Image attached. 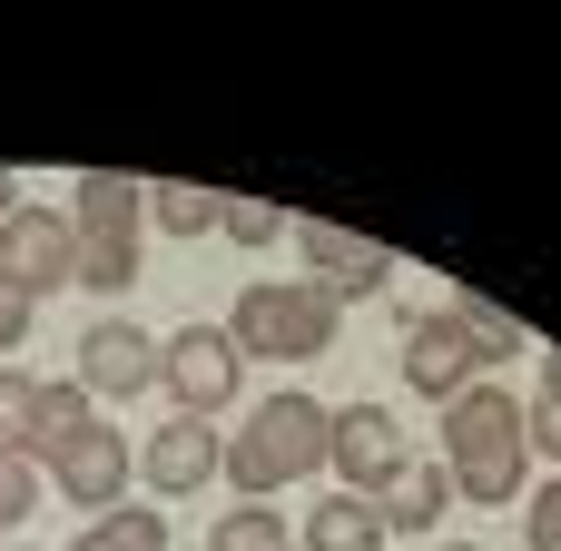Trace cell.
Returning <instances> with one entry per match:
<instances>
[{"mask_svg": "<svg viewBox=\"0 0 561 551\" xmlns=\"http://www.w3.org/2000/svg\"><path fill=\"white\" fill-rule=\"evenodd\" d=\"M523 551H561V483L533 493V513H523Z\"/></svg>", "mask_w": 561, "mask_h": 551, "instance_id": "cell-24", "label": "cell"}, {"mask_svg": "<svg viewBox=\"0 0 561 551\" xmlns=\"http://www.w3.org/2000/svg\"><path fill=\"white\" fill-rule=\"evenodd\" d=\"M10 207H20V197H10V168H0V217H10Z\"/></svg>", "mask_w": 561, "mask_h": 551, "instance_id": "cell-26", "label": "cell"}, {"mask_svg": "<svg viewBox=\"0 0 561 551\" xmlns=\"http://www.w3.org/2000/svg\"><path fill=\"white\" fill-rule=\"evenodd\" d=\"M286 237H296V256H306V286H325L335 306H355V296H385V286H394V246H375L365 227L296 217Z\"/></svg>", "mask_w": 561, "mask_h": 551, "instance_id": "cell-7", "label": "cell"}, {"mask_svg": "<svg viewBox=\"0 0 561 551\" xmlns=\"http://www.w3.org/2000/svg\"><path fill=\"white\" fill-rule=\"evenodd\" d=\"M128 473H138L128 434H118V424H89V434H79V444L49 463V493H59V503H79V523H99V513H118Z\"/></svg>", "mask_w": 561, "mask_h": 551, "instance_id": "cell-9", "label": "cell"}, {"mask_svg": "<svg viewBox=\"0 0 561 551\" xmlns=\"http://www.w3.org/2000/svg\"><path fill=\"white\" fill-rule=\"evenodd\" d=\"M69 227H79V286H89V296H128V286H138L148 187L118 177V168H79V187H69Z\"/></svg>", "mask_w": 561, "mask_h": 551, "instance_id": "cell-3", "label": "cell"}, {"mask_svg": "<svg viewBox=\"0 0 561 551\" xmlns=\"http://www.w3.org/2000/svg\"><path fill=\"white\" fill-rule=\"evenodd\" d=\"M89 424H99V414H89V384H79V375L39 384V414H30V463L49 473V463H59V454H69V444H79Z\"/></svg>", "mask_w": 561, "mask_h": 551, "instance_id": "cell-13", "label": "cell"}, {"mask_svg": "<svg viewBox=\"0 0 561 551\" xmlns=\"http://www.w3.org/2000/svg\"><path fill=\"white\" fill-rule=\"evenodd\" d=\"M148 217H158L168 237H207V227H217V197H207V187H148Z\"/></svg>", "mask_w": 561, "mask_h": 551, "instance_id": "cell-20", "label": "cell"}, {"mask_svg": "<svg viewBox=\"0 0 561 551\" xmlns=\"http://www.w3.org/2000/svg\"><path fill=\"white\" fill-rule=\"evenodd\" d=\"M30 414H39V375L0 365V463H30Z\"/></svg>", "mask_w": 561, "mask_h": 551, "instance_id": "cell-19", "label": "cell"}, {"mask_svg": "<svg viewBox=\"0 0 561 551\" xmlns=\"http://www.w3.org/2000/svg\"><path fill=\"white\" fill-rule=\"evenodd\" d=\"M0 286H10L20 306L79 286V227H69V207H30V197H20V207L0 217Z\"/></svg>", "mask_w": 561, "mask_h": 551, "instance_id": "cell-5", "label": "cell"}, {"mask_svg": "<svg viewBox=\"0 0 561 551\" xmlns=\"http://www.w3.org/2000/svg\"><path fill=\"white\" fill-rule=\"evenodd\" d=\"M79 384H89L99 404H138V394L158 384V335H148V325H89V335H79Z\"/></svg>", "mask_w": 561, "mask_h": 551, "instance_id": "cell-10", "label": "cell"}, {"mask_svg": "<svg viewBox=\"0 0 561 551\" xmlns=\"http://www.w3.org/2000/svg\"><path fill=\"white\" fill-rule=\"evenodd\" d=\"M296 551H385V513H375V503H355V493H325Z\"/></svg>", "mask_w": 561, "mask_h": 551, "instance_id": "cell-15", "label": "cell"}, {"mask_svg": "<svg viewBox=\"0 0 561 551\" xmlns=\"http://www.w3.org/2000/svg\"><path fill=\"white\" fill-rule=\"evenodd\" d=\"M20 335H30V306H20V296H10V286H0V355H10V345H20Z\"/></svg>", "mask_w": 561, "mask_h": 551, "instance_id": "cell-25", "label": "cell"}, {"mask_svg": "<svg viewBox=\"0 0 561 551\" xmlns=\"http://www.w3.org/2000/svg\"><path fill=\"white\" fill-rule=\"evenodd\" d=\"M473 375H483V355H473V335H463L454 315H414V325H404V384H414L424 404H454Z\"/></svg>", "mask_w": 561, "mask_h": 551, "instance_id": "cell-11", "label": "cell"}, {"mask_svg": "<svg viewBox=\"0 0 561 551\" xmlns=\"http://www.w3.org/2000/svg\"><path fill=\"white\" fill-rule=\"evenodd\" d=\"M325 434H335V414L286 384V394L247 404V424L227 434V483H247V503H276L286 483L325 473Z\"/></svg>", "mask_w": 561, "mask_h": 551, "instance_id": "cell-2", "label": "cell"}, {"mask_svg": "<svg viewBox=\"0 0 561 551\" xmlns=\"http://www.w3.org/2000/svg\"><path fill=\"white\" fill-rule=\"evenodd\" d=\"M39 493H49V483H39L30 463H0V532H20V523L39 513Z\"/></svg>", "mask_w": 561, "mask_h": 551, "instance_id": "cell-23", "label": "cell"}, {"mask_svg": "<svg viewBox=\"0 0 561 551\" xmlns=\"http://www.w3.org/2000/svg\"><path fill=\"white\" fill-rule=\"evenodd\" d=\"M138 473L178 503V493H197V483H217V473H227V434H217L207 414H178V424H158V434H148Z\"/></svg>", "mask_w": 561, "mask_h": 551, "instance_id": "cell-12", "label": "cell"}, {"mask_svg": "<svg viewBox=\"0 0 561 551\" xmlns=\"http://www.w3.org/2000/svg\"><path fill=\"white\" fill-rule=\"evenodd\" d=\"M217 227H227L237 246H276V237H286V207H266V197H217Z\"/></svg>", "mask_w": 561, "mask_h": 551, "instance_id": "cell-21", "label": "cell"}, {"mask_svg": "<svg viewBox=\"0 0 561 551\" xmlns=\"http://www.w3.org/2000/svg\"><path fill=\"white\" fill-rule=\"evenodd\" d=\"M325 463H335V483H355V503H375L385 483H404V434H394V414L385 404H345L335 414V434H325Z\"/></svg>", "mask_w": 561, "mask_h": 551, "instance_id": "cell-8", "label": "cell"}, {"mask_svg": "<svg viewBox=\"0 0 561 551\" xmlns=\"http://www.w3.org/2000/svg\"><path fill=\"white\" fill-rule=\"evenodd\" d=\"M444 473H454V493L483 503V513L523 493L533 434H523V404H513L503 384H463V394L444 404Z\"/></svg>", "mask_w": 561, "mask_h": 551, "instance_id": "cell-1", "label": "cell"}, {"mask_svg": "<svg viewBox=\"0 0 561 551\" xmlns=\"http://www.w3.org/2000/svg\"><path fill=\"white\" fill-rule=\"evenodd\" d=\"M158 384L178 394V414H227L237 404V384H247V355L227 345V325H178L168 345H158Z\"/></svg>", "mask_w": 561, "mask_h": 551, "instance_id": "cell-6", "label": "cell"}, {"mask_svg": "<svg viewBox=\"0 0 561 551\" xmlns=\"http://www.w3.org/2000/svg\"><path fill=\"white\" fill-rule=\"evenodd\" d=\"M444 551H483V542H444Z\"/></svg>", "mask_w": 561, "mask_h": 551, "instance_id": "cell-27", "label": "cell"}, {"mask_svg": "<svg viewBox=\"0 0 561 551\" xmlns=\"http://www.w3.org/2000/svg\"><path fill=\"white\" fill-rule=\"evenodd\" d=\"M69 551H168V513H148V503H118V513L79 523V542H69Z\"/></svg>", "mask_w": 561, "mask_h": 551, "instance_id": "cell-17", "label": "cell"}, {"mask_svg": "<svg viewBox=\"0 0 561 551\" xmlns=\"http://www.w3.org/2000/svg\"><path fill=\"white\" fill-rule=\"evenodd\" d=\"M444 315H454V325H463V335H473V355H483V365H513V355H523V345H533V335H523V325H513V315H503V306H493V296H473V286H463V296H454V306H444Z\"/></svg>", "mask_w": 561, "mask_h": 551, "instance_id": "cell-16", "label": "cell"}, {"mask_svg": "<svg viewBox=\"0 0 561 551\" xmlns=\"http://www.w3.org/2000/svg\"><path fill=\"white\" fill-rule=\"evenodd\" d=\"M207 551H296V532L276 523V503H237L207 523Z\"/></svg>", "mask_w": 561, "mask_h": 551, "instance_id": "cell-18", "label": "cell"}, {"mask_svg": "<svg viewBox=\"0 0 561 551\" xmlns=\"http://www.w3.org/2000/svg\"><path fill=\"white\" fill-rule=\"evenodd\" d=\"M444 503H454V473H444V463H404V483H385V493H375L385 532H434V523H444Z\"/></svg>", "mask_w": 561, "mask_h": 551, "instance_id": "cell-14", "label": "cell"}, {"mask_svg": "<svg viewBox=\"0 0 561 551\" xmlns=\"http://www.w3.org/2000/svg\"><path fill=\"white\" fill-rule=\"evenodd\" d=\"M335 325H345V306L325 286H247L237 315H227V345L266 355V365H306V355L335 345Z\"/></svg>", "mask_w": 561, "mask_h": 551, "instance_id": "cell-4", "label": "cell"}, {"mask_svg": "<svg viewBox=\"0 0 561 551\" xmlns=\"http://www.w3.org/2000/svg\"><path fill=\"white\" fill-rule=\"evenodd\" d=\"M523 434H533V454H552V463H561V355L542 365V394L523 404Z\"/></svg>", "mask_w": 561, "mask_h": 551, "instance_id": "cell-22", "label": "cell"}]
</instances>
